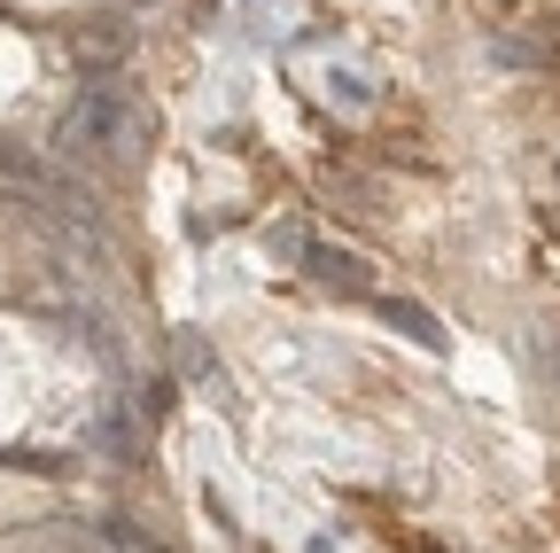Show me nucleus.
<instances>
[{"instance_id":"20e7f679","label":"nucleus","mask_w":560,"mask_h":553,"mask_svg":"<svg viewBox=\"0 0 560 553\" xmlns=\"http://www.w3.org/2000/svg\"><path fill=\"white\" fill-rule=\"evenodd\" d=\"M179 367H187L195 382H210V390H226V375H219V359H210V352H202V343H195V335H179Z\"/></svg>"},{"instance_id":"39448f33","label":"nucleus","mask_w":560,"mask_h":553,"mask_svg":"<svg viewBox=\"0 0 560 553\" xmlns=\"http://www.w3.org/2000/svg\"><path fill=\"white\" fill-rule=\"evenodd\" d=\"M132 47V32H79V62H117Z\"/></svg>"},{"instance_id":"f03ea898","label":"nucleus","mask_w":560,"mask_h":553,"mask_svg":"<svg viewBox=\"0 0 560 553\" xmlns=\"http://www.w3.org/2000/svg\"><path fill=\"white\" fill-rule=\"evenodd\" d=\"M319 289H335V297H374V265L359 257V250H335V242H304V257H296Z\"/></svg>"},{"instance_id":"7ed1b4c3","label":"nucleus","mask_w":560,"mask_h":553,"mask_svg":"<svg viewBox=\"0 0 560 553\" xmlns=\"http://www.w3.org/2000/svg\"><path fill=\"white\" fill-rule=\"evenodd\" d=\"M374 304H382V320H389L397 335H412V343H420V352H444V343H452V335H444V320L420 304V297H374Z\"/></svg>"},{"instance_id":"f257e3e1","label":"nucleus","mask_w":560,"mask_h":553,"mask_svg":"<svg viewBox=\"0 0 560 553\" xmlns=\"http://www.w3.org/2000/svg\"><path fill=\"white\" fill-rule=\"evenodd\" d=\"M149 141H156L149 110L125 102V94H109V87H86L79 102L55 117V157L62 164H140Z\"/></svg>"},{"instance_id":"423d86ee","label":"nucleus","mask_w":560,"mask_h":553,"mask_svg":"<svg viewBox=\"0 0 560 553\" xmlns=\"http://www.w3.org/2000/svg\"><path fill=\"white\" fill-rule=\"evenodd\" d=\"M499 55H506V62H537V71H552V62H560V55L537 47V39H499Z\"/></svg>"}]
</instances>
